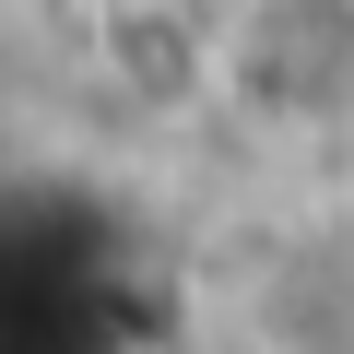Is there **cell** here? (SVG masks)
I'll return each instance as SVG.
<instances>
[{"instance_id": "obj_2", "label": "cell", "mask_w": 354, "mask_h": 354, "mask_svg": "<svg viewBox=\"0 0 354 354\" xmlns=\"http://www.w3.org/2000/svg\"><path fill=\"white\" fill-rule=\"evenodd\" d=\"M225 354H354V177H307L213 260Z\"/></svg>"}, {"instance_id": "obj_1", "label": "cell", "mask_w": 354, "mask_h": 354, "mask_svg": "<svg viewBox=\"0 0 354 354\" xmlns=\"http://www.w3.org/2000/svg\"><path fill=\"white\" fill-rule=\"evenodd\" d=\"M201 106L272 153H342L354 130V0H213L201 12Z\"/></svg>"}, {"instance_id": "obj_3", "label": "cell", "mask_w": 354, "mask_h": 354, "mask_svg": "<svg viewBox=\"0 0 354 354\" xmlns=\"http://www.w3.org/2000/svg\"><path fill=\"white\" fill-rule=\"evenodd\" d=\"M330 177H354V130H342V153H330Z\"/></svg>"}]
</instances>
